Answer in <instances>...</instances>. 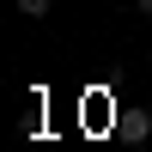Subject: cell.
Here are the masks:
<instances>
[{"label":"cell","instance_id":"obj_2","mask_svg":"<svg viewBox=\"0 0 152 152\" xmlns=\"http://www.w3.org/2000/svg\"><path fill=\"white\" fill-rule=\"evenodd\" d=\"M134 6H140V12H146V18H152V0H134Z\"/></svg>","mask_w":152,"mask_h":152},{"label":"cell","instance_id":"obj_1","mask_svg":"<svg viewBox=\"0 0 152 152\" xmlns=\"http://www.w3.org/2000/svg\"><path fill=\"white\" fill-rule=\"evenodd\" d=\"M12 6H18L24 18H43V12H49V0H12Z\"/></svg>","mask_w":152,"mask_h":152}]
</instances>
